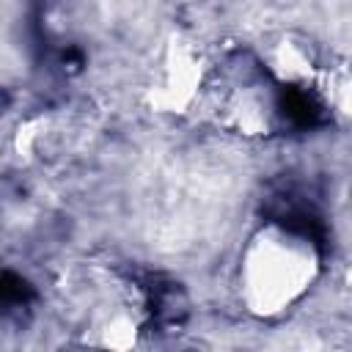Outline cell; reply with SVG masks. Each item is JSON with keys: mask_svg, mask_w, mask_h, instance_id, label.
<instances>
[{"mask_svg": "<svg viewBox=\"0 0 352 352\" xmlns=\"http://www.w3.org/2000/svg\"><path fill=\"white\" fill-rule=\"evenodd\" d=\"M28 294L25 280H19L11 272H0V302H16Z\"/></svg>", "mask_w": 352, "mask_h": 352, "instance_id": "cell-1", "label": "cell"}]
</instances>
